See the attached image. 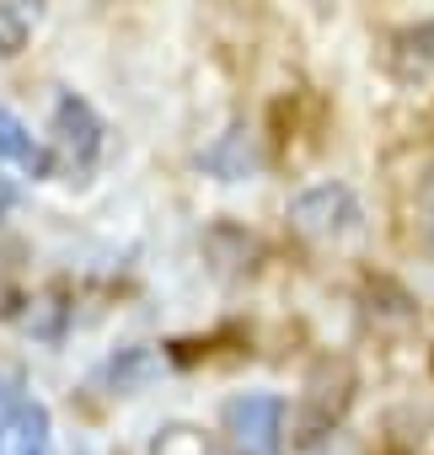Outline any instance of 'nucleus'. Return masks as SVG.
Instances as JSON below:
<instances>
[{
	"mask_svg": "<svg viewBox=\"0 0 434 455\" xmlns=\"http://www.w3.org/2000/svg\"><path fill=\"white\" fill-rule=\"evenodd\" d=\"M226 434L237 444V455H285V423H290V407L285 396L274 391H242L226 402Z\"/></svg>",
	"mask_w": 434,
	"mask_h": 455,
	"instance_id": "f257e3e1",
	"label": "nucleus"
},
{
	"mask_svg": "<svg viewBox=\"0 0 434 455\" xmlns=\"http://www.w3.org/2000/svg\"><path fill=\"white\" fill-rule=\"evenodd\" d=\"M349 402H354V370L343 359H322L306 375V391H301V407H295L301 444H317L322 434H333V423L349 412Z\"/></svg>",
	"mask_w": 434,
	"mask_h": 455,
	"instance_id": "f03ea898",
	"label": "nucleus"
},
{
	"mask_svg": "<svg viewBox=\"0 0 434 455\" xmlns=\"http://www.w3.org/2000/svg\"><path fill=\"white\" fill-rule=\"evenodd\" d=\"M290 225L311 242H338L359 225V198L349 182H311L290 198Z\"/></svg>",
	"mask_w": 434,
	"mask_h": 455,
	"instance_id": "7ed1b4c3",
	"label": "nucleus"
},
{
	"mask_svg": "<svg viewBox=\"0 0 434 455\" xmlns=\"http://www.w3.org/2000/svg\"><path fill=\"white\" fill-rule=\"evenodd\" d=\"M54 150L65 166L76 172H92V161L102 156V118L86 97L76 92H60L54 97Z\"/></svg>",
	"mask_w": 434,
	"mask_h": 455,
	"instance_id": "20e7f679",
	"label": "nucleus"
},
{
	"mask_svg": "<svg viewBox=\"0 0 434 455\" xmlns=\"http://www.w3.org/2000/svg\"><path fill=\"white\" fill-rule=\"evenodd\" d=\"M0 455H54L49 407L38 396H17L0 412Z\"/></svg>",
	"mask_w": 434,
	"mask_h": 455,
	"instance_id": "39448f33",
	"label": "nucleus"
},
{
	"mask_svg": "<svg viewBox=\"0 0 434 455\" xmlns=\"http://www.w3.org/2000/svg\"><path fill=\"white\" fill-rule=\"evenodd\" d=\"M386 70L402 81V86H423L434 81V22H407L386 38Z\"/></svg>",
	"mask_w": 434,
	"mask_h": 455,
	"instance_id": "423d86ee",
	"label": "nucleus"
},
{
	"mask_svg": "<svg viewBox=\"0 0 434 455\" xmlns=\"http://www.w3.org/2000/svg\"><path fill=\"white\" fill-rule=\"evenodd\" d=\"M0 156H6L12 166H22V172H33V177H49V172H54L49 145H44L12 108H0Z\"/></svg>",
	"mask_w": 434,
	"mask_h": 455,
	"instance_id": "0eeeda50",
	"label": "nucleus"
},
{
	"mask_svg": "<svg viewBox=\"0 0 434 455\" xmlns=\"http://www.w3.org/2000/svg\"><path fill=\"white\" fill-rule=\"evenodd\" d=\"M150 455H231V450L193 423H161L150 434Z\"/></svg>",
	"mask_w": 434,
	"mask_h": 455,
	"instance_id": "6e6552de",
	"label": "nucleus"
},
{
	"mask_svg": "<svg viewBox=\"0 0 434 455\" xmlns=\"http://www.w3.org/2000/svg\"><path fill=\"white\" fill-rule=\"evenodd\" d=\"M33 28H38V12L17 6V0H0V54H22Z\"/></svg>",
	"mask_w": 434,
	"mask_h": 455,
	"instance_id": "1a4fd4ad",
	"label": "nucleus"
},
{
	"mask_svg": "<svg viewBox=\"0 0 434 455\" xmlns=\"http://www.w3.org/2000/svg\"><path fill=\"white\" fill-rule=\"evenodd\" d=\"M204 166H214L226 182H237V177L253 172V150H242V134H226L214 150H204Z\"/></svg>",
	"mask_w": 434,
	"mask_h": 455,
	"instance_id": "9d476101",
	"label": "nucleus"
},
{
	"mask_svg": "<svg viewBox=\"0 0 434 455\" xmlns=\"http://www.w3.org/2000/svg\"><path fill=\"white\" fill-rule=\"evenodd\" d=\"M150 370H156V359H150L145 348H124V354L108 364V380H118V391H124V386H134V380L150 375Z\"/></svg>",
	"mask_w": 434,
	"mask_h": 455,
	"instance_id": "9b49d317",
	"label": "nucleus"
},
{
	"mask_svg": "<svg viewBox=\"0 0 434 455\" xmlns=\"http://www.w3.org/2000/svg\"><path fill=\"white\" fill-rule=\"evenodd\" d=\"M12 204H17V188H12L6 177H0V220H6V214H12Z\"/></svg>",
	"mask_w": 434,
	"mask_h": 455,
	"instance_id": "f8f14e48",
	"label": "nucleus"
},
{
	"mask_svg": "<svg viewBox=\"0 0 434 455\" xmlns=\"http://www.w3.org/2000/svg\"><path fill=\"white\" fill-rule=\"evenodd\" d=\"M429 247H434V198H429Z\"/></svg>",
	"mask_w": 434,
	"mask_h": 455,
	"instance_id": "ddd939ff",
	"label": "nucleus"
}]
</instances>
